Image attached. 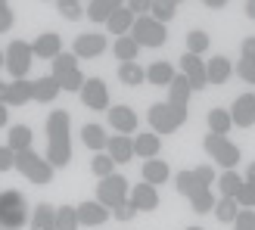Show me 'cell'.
Segmentation results:
<instances>
[{
    "mask_svg": "<svg viewBox=\"0 0 255 230\" xmlns=\"http://www.w3.org/2000/svg\"><path fill=\"white\" fill-rule=\"evenodd\" d=\"M206 6H212V9H221V6H227V0H202Z\"/></svg>",
    "mask_w": 255,
    "mask_h": 230,
    "instance_id": "f5cc1de1",
    "label": "cell"
},
{
    "mask_svg": "<svg viewBox=\"0 0 255 230\" xmlns=\"http://www.w3.org/2000/svg\"><path fill=\"white\" fill-rule=\"evenodd\" d=\"M0 69H3V50H0Z\"/></svg>",
    "mask_w": 255,
    "mask_h": 230,
    "instance_id": "91938a15",
    "label": "cell"
},
{
    "mask_svg": "<svg viewBox=\"0 0 255 230\" xmlns=\"http://www.w3.org/2000/svg\"><path fill=\"white\" fill-rule=\"evenodd\" d=\"M112 50H116V56H119L122 62H137V53H140V44L134 41L131 34H125V37H119V41H116V47H112Z\"/></svg>",
    "mask_w": 255,
    "mask_h": 230,
    "instance_id": "d590c367",
    "label": "cell"
},
{
    "mask_svg": "<svg viewBox=\"0 0 255 230\" xmlns=\"http://www.w3.org/2000/svg\"><path fill=\"white\" fill-rule=\"evenodd\" d=\"M246 184H255V162H249V168H246V177H243Z\"/></svg>",
    "mask_w": 255,
    "mask_h": 230,
    "instance_id": "816d5d0a",
    "label": "cell"
},
{
    "mask_svg": "<svg viewBox=\"0 0 255 230\" xmlns=\"http://www.w3.org/2000/svg\"><path fill=\"white\" fill-rule=\"evenodd\" d=\"M174 190H177L181 196H190L193 190H199L196 177H193V168H190V171H177V177H174Z\"/></svg>",
    "mask_w": 255,
    "mask_h": 230,
    "instance_id": "60d3db41",
    "label": "cell"
},
{
    "mask_svg": "<svg viewBox=\"0 0 255 230\" xmlns=\"http://www.w3.org/2000/svg\"><path fill=\"white\" fill-rule=\"evenodd\" d=\"M106 118H109V127L119 131V134H134L137 131V112L131 106H109Z\"/></svg>",
    "mask_w": 255,
    "mask_h": 230,
    "instance_id": "4fadbf2b",
    "label": "cell"
},
{
    "mask_svg": "<svg viewBox=\"0 0 255 230\" xmlns=\"http://www.w3.org/2000/svg\"><path fill=\"white\" fill-rule=\"evenodd\" d=\"M53 221H56V212L47 206V202H41L34 212H31V218H28V227L31 230H53Z\"/></svg>",
    "mask_w": 255,
    "mask_h": 230,
    "instance_id": "f546056e",
    "label": "cell"
},
{
    "mask_svg": "<svg viewBox=\"0 0 255 230\" xmlns=\"http://www.w3.org/2000/svg\"><path fill=\"white\" fill-rule=\"evenodd\" d=\"M12 22H16V19H12V9H9V6L0 9V34H6V31L12 28Z\"/></svg>",
    "mask_w": 255,
    "mask_h": 230,
    "instance_id": "681fc988",
    "label": "cell"
},
{
    "mask_svg": "<svg viewBox=\"0 0 255 230\" xmlns=\"http://www.w3.org/2000/svg\"><path fill=\"white\" fill-rule=\"evenodd\" d=\"M146 118H149V131L152 134H171V131H177V127L187 121V109L168 106V103H152L149 112H146Z\"/></svg>",
    "mask_w": 255,
    "mask_h": 230,
    "instance_id": "3957f363",
    "label": "cell"
},
{
    "mask_svg": "<svg viewBox=\"0 0 255 230\" xmlns=\"http://www.w3.org/2000/svg\"><path fill=\"white\" fill-rule=\"evenodd\" d=\"M128 202H131L137 212H156L159 209V193H156V187H149V184H134Z\"/></svg>",
    "mask_w": 255,
    "mask_h": 230,
    "instance_id": "e0dca14e",
    "label": "cell"
},
{
    "mask_svg": "<svg viewBox=\"0 0 255 230\" xmlns=\"http://www.w3.org/2000/svg\"><path fill=\"white\" fill-rule=\"evenodd\" d=\"M91 171L103 181V177H109V174H116V162H112L106 152H97L94 156V162H91Z\"/></svg>",
    "mask_w": 255,
    "mask_h": 230,
    "instance_id": "ab89813d",
    "label": "cell"
},
{
    "mask_svg": "<svg viewBox=\"0 0 255 230\" xmlns=\"http://www.w3.org/2000/svg\"><path fill=\"white\" fill-rule=\"evenodd\" d=\"M171 3H174V6H181V3H184V0H171Z\"/></svg>",
    "mask_w": 255,
    "mask_h": 230,
    "instance_id": "94428289",
    "label": "cell"
},
{
    "mask_svg": "<svg viewBox=\"0 0 255 230\" xmlns=\"http://www.w3.org/2000/svg\"><path fill=\"white\" fill-rule=\"evenodd\" d=\"M209 44H212V37L206 31H199V28L187 34V53H193V56H202L209 50Z\"/></svg>",
    "mask_w": 255,
    "mask_h": 230,
    "instance_id": "74e56055",
    "label": "cell"
},
{
    "mask_svg": "<svg viewBox=\"0 0 255 230\" xmlns=\"http://www.w3.org/2000/svg\"><path fill=\"white\" fill-rule=\"evenodd\" d=\"M9 168H16V152L9 146H0V171H9Z\"/></svg>",
    "mask_w": 255,
    "mask_h": 230,
    "instance_id": "c3c4849f",
    "label": "cell"
},
{
    "mask_svg": "<svg viewBox=\"0 0 255 230\" xmlns=\"http://www.w3.org/2000/svg\"><path fill=\"white\" fill-rule=\"evenodd\" d=\"M75 215H78V227H100V224H106L112 215L106 206H100L97 199H87L81 202L78 209H75Z\"/></svg>",
    "mask_w": 255,
    "mask_h": 230,
    "instance_id": "8fae6325",
    "label": "cell"
},
{
    "mask_svg": "<svg viewBox=\"0 0 255 230\" xmlns=\"http://www.w3.org/2000/svg\"><path fill=\"white\" fill-rule=\"evenodd\" d=\"M174 12H177V6L171 3V0H152V9H149V16L156 19V22H168V19H174Z\"/></svg>",
    "mask_w": 255,
    "mask_h": 230,
    "instance_id": "f35d334b",
    "label": "cell"
},
{
    "mask_svg": "<svg viewBox=\"0 0 255 230\" xmlns=\"http://www.w3.org/2000/svg\"><path fill=\"white\" fill-rule=\"evenodd\" d=\"M53 81L62 87V91H81L84 84V75L78 69V59H75V53H59L53 59Z\"/></svg>",
    "mask_w": 255,
    "mask_h": 230,
    "instance_id": "5b68a950",
    "label": "cell"
},
{
    "mask_svg": "<svg viewBox=\"0 0 255 230\" xmlns=\"http://www.w3.org/2000/svg\"><path fill=\"white\" fill-rule=\"evenodd\" d=\"M6 146L12 152H25V149H31V127L28 124H12L9 127V140H6Z\"/></svg>",
    "mask_w": 255,
    "mask_h": 230,
    "instance_id": "f1b7e54d",
    "label": "cell"
},
{
    "mask_svg": "<svg viewBox=\"0 0 255 230\" xmlns=\"http://www.w3.org/2000/svg\"><path fill=\"white\" fill-rule=\"evenodd\" d=\"M6 124V109H3V103H0V127Z\"/></svg>",
    "mask_w": 255,
    "mask_h": 230,
    "instance_id": "9f6ffc18",
    "label": "cell"
},
{
    "mask_svg": "<svg viewBox=\"0 0 255 230\" xmlns=\"http://www.w3.org/2000/svg\"><path fill=\"white\" fill-rule=\"evenodd\" d=\"M6 6H9V3H6V0H0V9H6Z\"/></svg>",
    "mask_w": 255,
    "mask_h": 230,
    "instance_id": "680465c9",
    "label": "cell"
},
{
    "mask_svg": "<svg viewBox=\"0 0 255 230\" xmlns=\"http://www.w3.org/2000/svg\"><path fill=\"white\" fill-rule=\"evenodd\" d=\"M174 66L171 62H152V66L146 69V81L152 84V87H168L171 81H174Z\"/></svg>",
    "mask_w": 255,
    "mask_h": 230,
    "instance_id": "4316f807",
    "label": "cell"
},
{
    "mask_svg": "<svg viewBox=\"0 0 255 230\" xmlns=\"http://www.w3.org/2000/svg\"><path fill=\"white\" fill-rule=\"evenodd\" d=\"M190 94H193L190 81L184 78V75H174V81L168 84V100H165V103H168V106H181V109H187Z\"/></svg>",
    "mask_w": 255,
    "mask_h": 230,
    "instance_id": "44dd1931",
    "label": "cell"
},
{
    "mask_svg": "<svg viewBox=\"0 0 255 230\" xmlns=\"http://www.w3.org/2000/svg\"><path fill=\"white\" fill-rule=\"evenodd\" d=\"M202 149L209 152V159H215L224 171H234L237 162H240V146L231 143L227 137H218V134H206L202 140Z\"/></svg>",
    "mask_w": 255,
    "mask_h": 230,
    "instance_id": "8992f818",
    "label": "cell"
},
{
    "mask_svg": "<svg viewBox=\"0 0 255 230\" xmlns=\"http://www.w3.org/2000/svg\"><path fill=\"white\" fill-rule=\"evenodd\" d=\"M187 230H202V227H187Z\"/></svg>",
    "mask_w": 255,
    "mask_h": 230,
    "instance_id": "6125c7cd",
    "label": "cell"
},
{
    "mask_svg": "<svg viewBox=\"0 0 255 230\" xmlns=\"http://www.w3.org/2000/svg\"><path fill=\"white\" fill-rule=\"evenodd\" d=\"M125 6L131 9L134 16H149V9H152V0H128Z\"/></svg>",
    "mask_w": 255,
    "mask_h": 230,
    "instance_id": "7dc6e473",
    "label": "cell"
},
{
    "mask_svg": "<svg viewBox=\"0 0 255 230\" xmlns=\"http://www.w3.org/2000/svg\"><path fill=\"white\" fill-rule=\"evenodd\" d=\"M181 75L190 81L193 91H202V87L209 84V78H206V62H202L199 56H193V53H184L181 56Z\"/></svg>",
    "mask_w": 255,
    "mask_h": 230,
    "instance_id": "7c38bea8",
    "label": "cell"
},
{
    "mask_svg": "<svg viewBox=\"0 0 255 230\" xmlns=\"http://www.w3.org/2000/svg\"><path fill=\"white\" fill-rule=\"evenodd\" d=\"M159 149H162L159 134L146 131V134H137V137H134V156H140V159H156Z\"/></svg>",
    "mask_w": 255,
    "mask_h": 230,
    "instance_id": "7402d4cb",
    "label": "cell"
},
{
    "mask_svg": "<svg viewBox=\"0 0 255 230\" xmlns=\"http://www.w3.org/2000/svg\"><path fill=\"white\" fill-rule=\"evenodd\" d=\"M231 121L237 127H252L255 124V94H243L231 106Z\"/></svg>",
    "mask_w": 255,
    "mask_h": 230,
    "instance_id": "5bb4252c",
    "label": "cell"
},
{
    "mask_svg": "<svg viewBox=\"0 0 255 230\" xmlns=\"http://www.w3.org/2000/svg\"><path fill=\"white\" fill-rule=\"evenodd\" d=\"M246 16L255 19V0H246Z\"/></svg>",
    "mask_w": 255,
    "mask_h": 230,
    "instance_id": "db71d44e",
    "label": "cell"
},
{
    "mask_svg": "<svg viewBox=\"0 0 255 230\" xmlns=\"http://www.w3.org/2000/svg\"><path fill=\"white\" fill-rule=\"evenodd\" d=\"M231 62H227V56H212L209 62H206V78H209V84H224L227 78H231Z\"/></svg>",
    "mask_w": 255,
    "mask_h": 230,
    "instance_id": "83f0119b",
    "label": "cell"
},
{
    "mask_svg": "<svg viewBox=\"0 0 255 230\" xmlns=\"http://www.w3.org/2000/svg\"><path fill=\"white\" fill-rule=\"evenodd\" d=\"M187 199H190V209H193L196 215H206V212L215 209V196H212V190H206V187L193 190V193H190Z\"/></svg>",
    "mask_w": 255,
    "mask_h": 230,
    "instance_id": "836d02e7",
    "label": "cell"
},
{
    "mask_svg": "<svg viewBox=\"0 0 255 230\" xmlns=\"http://www.w3.org/2000/svg\"><path fill=\"white\" fill-rule=\"evenodd\" d=\"M237 75H240V78H243L246 84H255V59H240L237 62Z\"/></svg>",
    "mask_w": 255,
    "mask_h": 230,
    "instance_id": "f6af8a7d",
    "label": "cell"
},
{
    "mask_svg": "<svg viewBox=\"0 0 255 230\" xmlns=\"http://www.w3.org/2000/svg\"><path fill=\"white\" fill-rule=\"evenodd\" d=\"M3 100H6V84L0 81V103H3Z\"/></svg>",
    "mask_w": 255,
    "mask_h": 230,
    "instance_id": "6f0895ef",
    "label": "cell"
},
{
    "mask_svg": "<svg viewBox=\"0 0 255 230\" xmlns=\"http://www.w3.org/2000/svg\"><path fill=\"white\" fill-rule=\"evenodd\" d=\"M193 177H196V184L206 187V190H212V184L218 181V174H215L212 165H196V168H193Z\"/></svg>",
    "mask_w": 255,
    "mask_h": 230,
    "instance_id": "b9f144b4",
    "label": "cell"
},
{
    "mask_svg": "<svg viewBox=\"0 0 255 230\" xmlns=\"http://www.w3.org/2000/svg\"><path fill=\"white\" fill-rule=\"evenodd\" d=\"M218 190H221V196H227V199H237V193H240V187H243V177H240L237 171H224V174H218Z\"/></svg>",
    "mask_w": 255,
    "mask_h": 230,
    "instance_id": "e575fe53",
    "label": "cell"
},
{
    "mask_svg": "<svg viewBox=\"0 0 255 230\" xmlns=\"http://www.w3.org/2000/svg\"><path fill=\"white\" fill-rule=\"evenodd\" d=\"M72 3H81V0H56V6H59V9H66V6H72Z\"/></svg>",
    "mask_w": 255,
    "mask_h": 230,
    "instance_id": "11a10c76",
    "label": "cell"
},
{
    "mask_svg": "<svg viewBox=\"0 0 255 230\" xmlns=\"http://www.w3.org/2000/svg\"><path fill=\"white\" fill-rule=\"evenodd\" d=\"M131 37L140 47H162L168 41V31H165V25L156 22L152 16H137L134 25H131Z\"/></svg>",
    "mask_w": 255,
    "mask_h": 230,
    "instance_id": "ba28073f",
    "label": "cell"
},
{
    "mask_svg": "<svg viewBox=\"0 0 255 230\" xmlns=\"http://www.w3.org/2000/svg\"><path fill=\"white\" fill-rule=\"evenodd\" d=\"M234 230H255V209H240Z\"/></svg>",
    "mask_w": 255,
    "mask_h": 230,
    "instance_id": "ee69618b",
    "label": "cell"
},
{
    "mask_svg": "<svg viewBox=\"0 0 255 230\" xmlns=\"http://www.w3.org/2000/svg\"><path fill=\"white\" fill-rule=\"evenodd\" d=\"M34 62V53H31V44L25 41H9V47L3 50V69L12 75V81L16 78H25Z\"/></svg>",
    "mask_w": 255,
    "mask_h": 230,
    "instance_id": "52a82bcc",
    "label": "cell"
},
{
    "mask_svg": "<svg viewBox=\"0 0 255 230\" xmlns=\"http://www.w3.org/2000/svg\"><path fill=\"white\" fill-rule=\"evenodd\" d=\"M106 50V37L103 34H78L75 37V47H72V53H75V59H94V56H100Z\"/></svg>",
    "mask_w": 255,
    "mask_h": 230,
    "instance_id": "2e32d148",
    "label": "cell"
},
{
    "mask_svg": "<svg viewBox=\"0 0 255 230\" xmlns=\"http://www.w3.org/2000/svg\"><path fill=\"white\" fill-rule=\"evenodd\" d=\"M212 212H215V218H218L221 224H234L237 215H240V202L221 196V199H215V209H212Z\"/></svg>",
    "mask_w": 255,
    "mask_h": 230,
    "instance_id": "4dcf8cb0",
    "label": "cell"
},
{
    "mask_svg": "<svg viewBox=\"0 0 255 230\" xmlns=\"http://www.w3.org/2000/svg\"><path fill=\"white\" fill-rule=\"evenodd\" d=\"M237 202H240V209H255V184H246L240 187V193H237Z\"/></svg>",
    "mask_w": 255,
    "mask_h": 230,
    "instance_id": "7bdbcfd3",
    "label": "cell"
},
{
    "mask_svg": "<svg viewBox=\"0 0 255 230\" xmlns=\"http://www.w3.org/2000/svg\"><path fill=\"white\" fill-rule=\"evenodd\" d=\"M31 100V81L25 78H16V81H6V100L3 106H22Z\"/></svg>",
    "mask_w": 255,
    "mask_h": 230,
    "instance_id": "603a6c76",
    "label": "cell"
},
{
    "mask_svg": "<svg viewBox=\"0 0 255 230\" xmlns=\"http://www.w3.org/2000/svg\"><path fill=\"white\" fill-rule=\"evenodd\" d=\"M31 53L34 56H41V59H50L53 62L59 53H62V37L56 31H44V34H37L34 41H31Z\"/></svg>",
    "mask_w": 255,
    "mask_h": 230,
    "instance_id": "9a60e30c",
    "label": "cell"
},
{
    "mask_svg": "<svg viewBox=\"0 0 255 230\" xmlns=\"http://www.w3.org/2000/svg\"><path fill=\"white\" fill-rule=\"evenodd\" d=\"M81 143L87 146V149H94V152H103L106 149V143H109V137H106V131H103V124H84L81 127Z\"/></svg>",
    "mask_w": 255,
    "mask_h": 230,
    "instance_id": "d4e9b609",
    "label": "cell"
},
{
    "mask_svg": "<svg viewBox=\"0 0 255 230\" xmlns=\"http://www.w3.org/2000/svg\"><path fill=\"white\" fill-rule=\"evenodd\" d=\"M69 112L66 109H53L47 115V162L53 168H66L72 162V137H69Z\"/></svg>",
    "mask_w": 255,
    "mask_h": 230,
    "instance_id": "6da1fadb",
    "label": "cell"
},
{
    "mask_svg": "<svg viewBox=\"0 0 255 230\" xmlns=\"http://www.w3.org/2000/svg\"><path fill=\"white\" fill-rule=\"evenodd\" d=\"M106 156L116 162V165H128L134 156V140L128 134H112L109 143H106Z\"/></svg>",
    "mask_w": 255,
    "mask_h": 230,
    "instance_id": "ac0fdd59",
    "label": "cell"
},
{
    "mask_svg": "<svg viewBox=\"0 0 255 230\" xmlns=\"http://www.w3.org/2000/svg\"><path fill=\"white\" fill-rule=\"evenodd\" d=\"M97 202L106 209H116L122 202H128V181L122 174H109L97 184Z\"/></svg>",
    "mask_w": 255,
    "mask_h": 230,
    "instance_id": "9c48e42d",
    "label": "cell"
},
{
    "mask_svg": "<svg viewBox=\"0 0 255 230\" xmlns=\"http://www.w3.org/2000/svg\"><path fill=\"white\" fill-rule=\"evenodd\" d=\"M16 168H19L22 177H28L31 184H50V177H53V165L44 156H37L34 149L16 152Z\"/></svg>",
    "mask_w": 255,
    "mask_h": 230,
    "instance_id": "277c9868",
    "label": "cell"
},
{
    "mask_svg": "<svg viewBox=\"0 0 255 230\" xmlns=\"http://www.w3.org/2000/svg\"><path fill=\"white\" fill-rule=\"evenodd\" d=\"M62 12V19H69V22H75V19H81L84 16V9H81V3H72V6H66V9H59Z\"/></svg>",
    "mask_w": 255,
    "mask_h": 230,
    "instance_id": "f907efd6",
    "label": "cell"
},
{
    "mask_svg": "<svg viewBox=\"0 0 255 230\" xmlns=\"http://www.w3.org/2000/svg\"><path fill=\"white\" fill-rule=\"evenodd\" d=\"M128 0H91L87 3V19L91 22H106L119 6H125Z\"/></svg>",
    "mask_w": 255,
    "mask_h": 230,
    "instance_id": "484cf974",
    "label": "cell"
},
{
    "mask_svg": "<svg viewBox=\"0 0 255 230\" xmlns=\"http://www.w3.org/2000/svg\"><path fill=\"white\" fill-rule=\"evenodd\" d=\"M53 230H78V215H75L72 206H59V209H56Z\"/></svg>",
    "mask_w": 255,
    "mask_h": 230,
    "instance_id": "8d00e7d4",
    "label": "cell"
},
{
    "mask_svg": "<svg viewBox=\"0 0 255 230\" xmlns=\"http://www.w3.org/2000/svg\"><path fill=\"white\" fill-rule=\"evenodd\" d=\"M78 94H81V103L87 109H94V112L109 109V87H106L103 78H84V84H81Z\"/></svg>",
    "mask_w": 255,
    "mask_h": 230,
    "instance_id": "30bf717a",
    "label": "cell"
},
{
    "mask_svg": "<svg viewBox=\"0 0 255 230\" xmlns=\"http://www.w3.org/2000/svg\"><path fill=\"white\" fill-rule=\"evenodd\" d=\"M62 87L53 81V75H44V78H37L31 81V100L34 103H53V100L59 97Z\"/></svg>",
    "mask_w": 255,
    "mask_h": 230,
    "instance_id": "d6986e66",
    "label": "cell"
},
{
    "mask_svg": "<svg viewBox=\"0 0 255 230\" xmlns=\"http://www.w3.org/2000/svg\"><path fill=\"white\" fill-rule=\"evenodd\" d=\"M134 215H137V209L131 206V202H122V206H116V212H112V218H116V221H122V224H128V221L134 218Z\"/></svg>",
    "mask_w": 255,
    "mask_h": 230,
    "instance_id": "bcb514c9",
    "label": "cell"
},
{
    "mask_svg": "<svg viewBox=\"0 0 255 230\" xmlns=\"http://www.w3.org/2000/svg\"><path fill=\"white\" fill-rule=\"evenodd\" d=\"M134 12L128 9V6H119L112 16L106 19V31L109 34H119V37H125V34H131V25H134Z\"/></svg>",
    "mask_w": 255,
    "mask_h": 230,
    "instance_id": "ffe728a7",
    "label": "cell"
},
{
    "mask_svg": "<svg viewBox=\"0 0 255 230\" xmlns=\"http://www.w3.org/2000/svg\"><path fill=\"white\" fill-rule=\"evenodd\" d=\"M119 81L128 84V87H140L146 81V69H140L137 62H122L119 66Z\"/></svg>",
    "mask_w": 255,
    "mask_h": 230,
    "instance_id": "1f68e13d",
    "label": "cell"
},
{
    "mask_svg": "<svg viewBox=\"0 0 255 230\" xmlns=\"http://www.w3.org/2000/svg\"><path fill=\"white\" fill-rule=\"evenodd\" d=\"M231 127H234V121H231V112H227V109H212L209 112V134L227 137Z\"/></svg>",
    "mask_w": 255,
    "mask_h": 230,
    "instance_id": "d6a6232c",
    "label": "cell"
},
{
    "mask_svg": "<svg viewBox=\"0 0 255 230\" xmlns=\"http://www.w3.org/2000/svg\"><path fill=\"white\" fill-rule=\"evenodd\" d=\"M168 177H171V168H168L162 159H146V162H143V184L159 187V184L168 181Z\"/></svg>",
    "mask_w": 255,
    "mask_h": 230,
    "instance_id": "cb8c5ba5",
    "label": "cell"
},
{
    "mask_svg": "<svg viewBox=\"0 0 255 230\" xmlns=\"http://www.w3.org/2000/svg\"><path fill=\"white\" fill-rule=\"evenodd\" d=\"M28 224V206L19 190H3L0 193V230H22Z\"/></svg>",
    "mask_w": 255,
    "mask_h": 230,
    "instance_id": "7a4b0ae2",
    "label": "cell"
}]
</instances>
